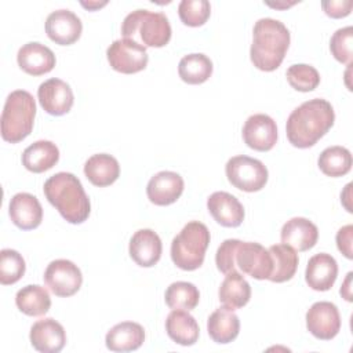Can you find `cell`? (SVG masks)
<instances>
[{"label":"cell","instance_id":"obj_41","mask_svg":"<svg viewBox=\"0 0 353 353\" xmlns=\"http://www.w3.org/2000/svg\"><path fill=\"white\" fill-rule=\"evenodd\" d=\"M350 279H352V272L347 273V279L345 281V285L341 288V295H343V298L346 301H352V295H350V287H349V283H350Z\"/></svg>","mask_w":353,"mask_h":353},{"label":"cell","instance_id":"obj_7","mask_svg":"<svg viewBox=\"0 0 353 353\" xmlns=\"http://www.w3.org/2000/svg\"><path fill=\"white\" fill-rule=\"evenodd\" d=\"M228 181L243 192H258L268 182L266 165L252 157L240 154L228 160L225 165Z\"/></svg>","mask_w":353,"mask_h":353},{"label":"cell","instance_id":"obj_36","mask_svg":"<svg viewBox=\"0 0 353 353\" xmlns=\"http://www.w3.org/2000/svg\"><path fill=\"white\" fill-rule=\"evenodd\" d=\"M181 21L188 26H201L211 14V6L207 0H182L178 6Z\"/></svg>","mask_w":353,"mask_h":353},{"label":"cell","instance_id":"obj_15","mask_svg":"<svg viewBox=\"0 0 353 353\" xmlns=\"http://www.w3.org/2000/svg\"><path fill=\"white\" fill-rule=\"evenodd\" d=\"M30 343L41 353H58L66 343V332L61 323L48 317L37 320L30 328Z\"/></svg>","mask_w":353,"mask_h":353},{"label":"cell","instance_id":"obj_13","mask_svg":"<svg viewBox=\"0 0 353 353\" xmlns=\"http://www.w3.org/2000/svg\"><path fill=\"white\" fill-rule=\"evenodd\" d=\"M243 139L245 145L254 150H270L277 141L276 121L263 113L250 116L243 127Z\"/></svg>","mask_w":353,"mask_h":353},{"label":"cell","instance_id":"obj_30","mask_svg":"<svg viewBox=\"0 0 353 353\" xmlns=\"http://www.w3.org/2000/svg\"><path fill=\"white\" fill-rule=\"evenodd\" d=\"M15 303L26 316H43L51 307V298L44 287L39 284H29L17 292Z\"/></svg>","mask_w":353,"mask_h":353},{"label":"cell","instance_id":"obj_9","mask_svg":"<svg viewBox=\"0 0 353 353\" xmlns=\"http://www.w3.org/2000/svg\"><path fill=\"white\" fill-rule=\"evenodd\" d=\"M44 283L57 296H72L80 290L83 274L72 261L55 259L44 272Z\"/></svg>","mask_w":353,"mask_h":353},{"label":"cell","instance_id":"obj_25","mask_svg":"<svg viewBox=\"0 0 353 353\" xmlns=\"http://www.w3.org/2000/svg\"><path fill=\"white\" fill-rule=\"evenodd\" d=\"M168 336L182 346H192L199 339V324L192 314L182 309H172L165 320Z\"/></svg>","mask_w":353,"mask_h":353},{"label":"cell","instance_id":"obj_35","mask_svg":"<svg viewBox=\"0 0 353 353\" xmlns=\"http://www.w3.org/2000/svg\"><path fill=\"white\" fill-rule=\"evenodd\" d=\"M287 81L292 88L301 92L313 91L320 84V74L312 65L295 63L291 65L287 72Z\"/></svg>","mask_w":353,"mask_h":353},{"label":"cell","instance_id":"obj_18","mask_svg":"<svg viewBox=\"0 0 353 353\" xmlns=\"http://www.w3.org/2000/svg\"><path fill=\"white\" fill-rule=\"evenodd\" d=\"M128 251L130 256L137 265L142 268H150L160 261L163 244L154 230L139 229L132 234Z\"/></svg>","mask_w":353,"mask_h":353},{"label":"cell","instance_id":"obj_4","mask_svg":"<svg viewBox=\"0 0 353 353\" xmlns=\"http://www.w3.org/2000/svg\"><path fill=\"white\" fill-rule=\"evenodd\" d=\"M36 102L30 92L15 90L8 94L1 112V138L10 143L23 141L33 130Z\"/></svg>","mask_w":353,"mask_h":353},{"label":"cell","instance_id":"obj_2","mask_svg":"<svg viewBox=\"0 0 353 353\" xmlns=\"http://www.w3.org/2000/svg\"><path fill=\"white\" fill-rule=\"evenodd\" d=\"M290 40V30L279 19H258L252 30V44L250 48L251 62L259 70H276L285 57Z\"/></svg>","mask_w":353,"mask_h":353},{"label":"cell","instance_id":"obj_3","mask_svg":"<svg viewBox=\"0 0 353 353\" xmlns=\"http://www.w3.org/2000/svg\"><path fill=\"white\" fill-rule=\"evenodd\" d=\"M46 199L69 223H83L91 211L90 199L80 179L70 172H57L44 182Z\"/></svg>","mask_w":353,"mask_h":353},{"label":"cell","instance_id":"obj_19","mask_svg":"<svg viewBox=\"0 0 353 353\" xmlns=\"http://www.w3.org/2000/svg\"><path fill=\"white\" fill-rule=\"evenodd\" d=\"M19 68L32 76H41L51 72L55 66L54 52L44 44L30 41L23 44L17 54Z\"/></svg>","mask_w":353,"mask_h":353},{"label":"cell","instance_id":"obj_20","mask_svg":"<svg viewBox=\"0 0 353 353\" xmlns=\"http://www.w3.org/2000/svg\"><path fill=\"white\" fill-rule=\"evenodd\" d=\"M207 208L212 218L226 228H237L244 219L243 204L228 192H214L207 199Z\"/></svg>","mask_w":353,"mask_h":353},{"label":"cell","instance_id":"obj_17","mask_svg":"<svg viewBox=\"0 0 353 353\" xmlns=\"http://www.w3.org/2000/svg\"><path fill=\"white\" fill-rule=\"evenodd\" d=\"M8 214L15 226L22 230L36 229L43 221V208L36 196L21 192L11 197Z\"/></svg>","mask_w":353,"mask_h":353},{"label":"cell","instance_id":"obj_10","mask_svg":"<svg viewBox=\"0 0 353 353\" xmlns=\"http://www.w3.org/2000/svg\"><path fill=\"white\" fill-rule=\"evenodd\" d=\"M234 265L243 273L256 280L269 279L272 273V256L269 250L254 241H241L237 244Z\"/></svg>","mask_w":353,"mask_h":353},{"label":"cell","instance_id":"obj_16","mask_svg":"<svg viewBox=\"0 0 353 353\" xmlns=\"http://www.w3.org/2000/svg\"><path fill=\"white\" fill-rule=\"evenodd\" d=\"M183 179L174 171H160L154 174L146 186V194L150 203L156 205H168L175 203L183 192Z\"/></svg>","mask_w":353,"mask_h":353},{"label":"cell","instance_id":"obj_27","mask_svg":"<svg viewBox=\"0 0 353 353\" xmlns=\"http://www.w3.org/2000/svg\"><path fill=\"white\" fill-rule=\"evenodd\" d=\"M87 179L99 188L112 185L120 175L119 161L108 153L92 154L84 164Z\"/></svg>","mask_w":353,"mask_h":353},{"label":"cell","instance_id":"obj_40","mask_svg":"<svg viewBox=\"0 0 353 353\" xmlns=\"http://www.w3.org/2000/svg\"><path fill=\"white\" fill-rule=\"evenodd\" d=\"M352 236H353V226L352 225H346L343 228H341L336 233V245L338 250L347 258L352 259L353 258V252H352Z\"/></svg>","mask_w":353,"mask_h":353},{"label":"cell","instance_id":"obj_6","mask_svg":"<svg viewBox=\"0 0 353 353\" xmlns=\"http://www.w3.org/2000/svg\"><path fill=\"white\" fill-rule=\"evenodd\" d=\"M210 239V230L204 223L199 221L188 222L182 228V230L172 239V262L182 270L199 269L204 262Z\"/></svg>","mask_w":353,"mask_h":353},{"label":"cell","instance_id":"obj_24","mask_svg":"<svg viewBox=\"0 0 353 353\" xmlns=\"http://www.w3.org/2000/svg\"><path fill=\"white\" fill-rule=\"evenodd\" d=\"M207 331L214 342L229 343L239 335L240 320L232 309L222 306L210 314L207 320Z\"/></svg>","mask_w":353,"mask_h":353},{"label":"cell","instance_id":"obj_5","mask_svg":"<svg viewBox=\"0 0 353 353\" xmlns=\"http://www.w3.org/2000/svg\"><path fill=\"white\" fill-rule=\"evenodd\" d=\"M171 25L163 12L135 10L121 23L124 39L134 40L143 47H164L171 39Z\"/></svg>","mask_w":353,"mask_h":353},{"label":"cell","instance_id":"obj_39","mask_svg":"<svg viewBox=\"0 0 353 353\" xmlns=\"http://www.w3.org/2000/svg\"><path fill=\"white\" fill-rule=\"evenodd\" d=\"M321 7L328 17L343 18L350 14L353 3L350 0H330V1H323Z\"/></svg>","mask_w":353,"mask_h":353},{"label":"cell","instance_id":"obj_23","mask_svg":"<svg viewBox=\"0 0 353 353\" xmlns=\"http://www.w3.org/2000/svg\"><path fill=\"white\" fill-rule=\"evenodd\" d=\"M145 341V330L134 321H123L112 327L105 338L106 347L112 352H132Z\"/></svg>","mask_w":353,"mask_h":353},{"label":"cell","instance_id":"obj_29","mask_svg":"<svg viewBox=\"0 0 353 353\" xmlns=\"http://www.w3.org/2000/svg\"><path fill=\"white\" fill-rule=\"evenodd\" d=\"M272 256V273L268 280L284 283L294 277L298 268V254L287 244H276L269 248Z\"/></svg>","mask_w":353,"mask_h":353},{"label":"cell","instance_id":"obj_26","mask_svg":"<svg viewBox=\"0 0 353 353\" xmlns=\"http://www.w3.org/2000/svg\"><path fill=\"white\" fill-rule=\"evenodd\" d=\"M59 160V149L51 141H36L22 153V164L26 170L40 174L52 168Z\"/></svg>","mask_w":353,"mask_h":353},{"label":"cell","instance_id":"obj_22","mask_svg":"<svg viewBox=\"0 0 353 353\" xmlns=\"http://www.w3.org/2000/svg\"><path fill=\"white\" fill-rule=\"evenodd\" d=\"M338 276V263L334 256L325 252L313 255L306 266L305 280L314 291H328Z\"/></svg>","mask_w":353,"mask_h":353},{"label":"cell","instance_id":"obj_11","mask_svg":"<svg viewBox=\"0 0 353 353\" xmlns=\"http://www.w3.org/2000/svg\"><path fill=\"white\" fill-rule=\"evenodd\" d=\"M307 331L317 339L330 341L341 330V316L338 307L327 301L313 303L306 313Z\"/></svg>","mask_w":353,"mask_h":353},{"label":"cell","instance_id":"obj_21","mask_svg":"<svg viewBox=\"0 0 353 353\" xmlns=\"http://www.w3.org/2000/svg\"><path fill=\"white\" fill-rule=\"evenodd\" d=\"M280 237L283 244L292 247L295 251H307L316 245L319 229L312 221L295 216L283 225Z\"/></svg>","mask_w":353,"mask_h":353},{"label":"cell","instance_id":"obj_33","mask_svg":"<svg viewBox=\"0 0 353 353\" xmlns=\"http://www.w3.org/2000/svg\"><path fill=\"white\" fill-rule=\"evenodd\" d=\"M164 299L168 307L189 312L197 306L200 292L197 287L189 281H175L165 290Z\"/></svg>","mask_w":353,"mask_h":353},{"label":"cell","instance_id":"obj_28","mask_svg":"<svg viewBox=\"0 0 353 353\" xmlns=\"http://www.w3.org/2000/svg\"><path fill=\"white\" fill-rule=\"evenodd\" d=\"M218 295L223 306L234 310L248 303L251 298V287L244 276L234 270L226 274L219 287Z\"/></svg>","mask_w":353,"mask_h":353},{"label":"cell","instance_id":"obj_32","mask_svg":"<svg viewBox=\"0 0 353 353\" xmlns=\"http://www.w3.org/2000/svg\"><path fill=\"white\" fill-rule=\"evenodd\" d=\"M352 154L343 146H330L324 149L317 160L319 168L327 176L346 175L352 168Z\"/></svg>","mask_w":353,"mask_h":353},{"label":"cell","instance_id":"obj_42","mask_svg":"<svg viewBox=\"0 0 353 353\" xmlns=\"http://www.w3.org/2000/svg\"><path fill=\"white\" fill-rule=\"evenodd\" d=\"M80 4L85 8H88V10H97V8H101V7L106 6L108 1L106 0H103V1H81Z\"/></svg>","mask_w":353,"mask_h":353},{"label":"cell","instance_id":"obj_37","mask_svg":"<svg viewBox=\"0 0 353 353\" xmlns=\"http://www.w3.org/2000/svg\"><path fill=\"white\" fill-rule=\"evenodd\" d=\"M352 43H353V28L346 26L338 29L331 40H330V50L334 58L342 63L352 65Z\"/></svg>","mask_w":353,"mask_h":353},{"label":"cell","instance_id":"obj_31","mask_svg":"<svg viewBox=\"0 0 353 353\" xmlns=\"http://www.w3.org/2000/svg\"><path fill=\"white\" fill-rule=\"evenodd\" d=\"M179 77L188 84H201L212 74V62L204 54H188L178 63Z\"/></svg>","mask_w":353,"mask_h":353},{"label":"cell","instance_id":"obj_38","mask_svg":"<svg viewBox=\"0 0 353 353\" xmlns=\"http://www.w3.org/2000/svg\"><path fill=\"white\" fill-rule=\"evenodd\" d=\"M239 243H240V240H237V239H226L216 250L215 263H216L218 270L222 272L223 274L237 270V268L234 265V254H236V248H237Z\"/></svg>","mask_w":353,"mask_h":353},{"label":"cell","instance_id":"obj_34","mask_svg":"<svg viewBox=\"0 0 353 353\" xmlns=\"http://www.w3.org/2000/svg\"><path fill=\"white\" fill-rule=\"evenodd\" d=\"M26 265L22 255L11 248L0 251V283L3 285L14 284L22 279Z\"/></svg>","mask_w":353,"mask_h":353},{"label":"cell","instance_id":"obj_8","mask_svg":"<svg viewBox=\"0 0 353 353\" xmlns=\"http://www.w3.org/2000/svg\"><path fill=\"white\" fill-rule=\"evenodd\" d=\"M106 58L116 72L124 74L143 70L149 61L146 47L130 39L114 40L106 50Z\"/></svg>","mask_w":353,"mask_h":353},{"label":"cell","instance_id":"obj_1","mask_svg":"<svg viewBox=\"0 0 353 353\" xmlns=\"http://www.w3.org/2000/svg\"><path fill=\"white\" fill-rule=\"evenodd\" d=\"M334 120V108L328 101L323 98L309 99L288 116L285 124L287 138L295 148H310L328 132Z\"/></svg>","mask_w":353,"mask_h":353},{"label":"cell","instance_id":"obj_14","mask_svg":"<svg viewBox=\"0 0 353 353\" xmlns=\"http://www.w3.org/2000/svg\"><path fill=\"white\" fill-rule=\"evenodd\" d=\"M80 18L70 10H55L46 19L47 36L59 46H70L81 36Z\"/></svg>","mask_w":353,"mask_h":353},{"label":"cell","instance_id":"obj_12","mask_svg":"<svg viewBox=\"0 0 353 353\" xmlns=\"http://www.w3.org/2000/svg\"><path fill=\"white\" fill-rule=\"evenodd\" d=\"M37 98L41 108L52 116H62L68 113L74 102L70 85L57 77L48 79L39 85Z\"/></svg>","mask_w":353,"mask_h":353}]
</instances>
